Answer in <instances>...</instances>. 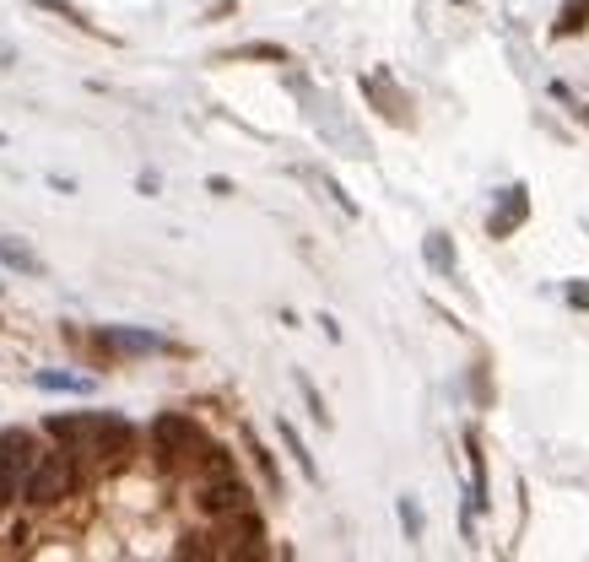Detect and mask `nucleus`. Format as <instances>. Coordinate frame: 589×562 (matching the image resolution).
<instances>
[{
    "label": "nucleus",
    "mask_w": 589,
    "mask_h": 562,
    "mask_svg": "<svg viewBox=\"0 0 589 562\" xmlns=\"http://www.w3.org/2000/svg\"><path fill=\"white\" fill-rule=\"evenodd\" d=\"M276 427H281V444H287V454H292V460H298V471L309 476V481H319V465H314L309 444H303V438H298V427H292V422H276Z\"/></svg>",
    "instance_id": "nucleus-11"
},
{
    "label": "nucleus",
    "mask_w": 589,
    "mask_h": 562,
    "mask_svg": "<svg viewBox=\"0 0 589 562\" xmlns=\"http://www.w3.org/2000/svg\"><path fill=\"white\" fill-rule=\"evenodd\" d=\"M525 217H530V190L525 184H508L503 190V206L492 211V238H508V233H519V227H525Z\"/></svg>",
    "instance_id": "nucleus-5"
},
{
    "label": "nucleus",
    "mask_w": 589,
    "mask_h": 562,
    "mask_svg": "<svg viewBox=\"0 0 589 562\" xmlns=\"http://www.w3.org/2000/svg\"><path fill=\"white\" fill-rule=\"evenodd\" d=\"M244 438H249V454H254V465H260L265 487H271V492H281V471H276V454L265 449V444H260V438H254V433H244Z\"/></svg>",
    "instance_id": "nucleus-14"
},
{
    "label": "nucleus",
    "mask_w": 589,
    "mask_h": 562,
    "mask_svg": "<svg viewBox=\"0 0 589 562\" xmlns=\"http://www.w3.org/2000/svg\"><path fill=\"white\" fill-rule=\"evenodd\" d=\"M87 427H92V411H87V417H49V438H60V444H82V438H87Z\"/></svg>",
    "instance_id": "nucleus-12"
},
{
    "label": "nucleus",
    "mask_w": 589,
    "mask_h": 562,
    "mask_svg": "<svg viewBox=\"0 0 589 562\" xmlns=\"http://www.w3.org/2000/svg\"><path fill=\"white\" fill-rule=\"evenodd\" d=\"M298 390H303V400H309V417H314L319 427H330V411H325V400H319V390L309 384V373H298Z\"/></svg>",
    "instance_id": "nucleus-16"
},
{
    "label": "nucleus",
    "mask_w": 589,
    "mask_h": 562,
    "mask_svg": "<svg viewBox=\"0 0 589 562\" xmlns=\"http://www.w3.org/2000/svg\"><path fill=\"white\" fill-rule=\"evenodd\" d=\"M76 476H82L76 471V449L60 444V449H49V454L33 460V471L22 476V498H28L33 508H55L76 492Z\"/></svg>",
    "instance_id": "nucleus-1"
},
{
    "label": "nucleus",
    "mask_w": 589,
    "mask_h": 562,
    "mask_svg": "<svg viewBox=\"0 0 589 562\" xmlns=\"http://www.w3.org/2000/svg\"><path fill=\"white\" fill-rule=\"evenodd\" d=\"M98 346H109V352H163V336H152V330H125V325H103L98 330Z\"/></svg>",
    "instance_id": "nucleus-6"
},
{
    "label": "nucleus",
    "mask_w": 589,
    "mask_h": 562,
    "mask_svg": "<svg viewBox=\"0 0 589 562\" xmlns=\"http://www.w3.org/2000/svg\"><path fill=\"white\" fill-rule=\"evenodd\" d=\"M0 265H11V271H22V276H44V260H38L28 244H17V238H0Z\"/></svg>",
    "instance_id": "nucleus-9"
},
{
    "label": "nucleus",
    "mask_w": 589,
    "mask_h": 562,
    "mask_svg": "<svg viewBox=\"0 0 589 562\" xmlns=\"http://www.w3.org/2000/svg\"><path fill=\"white\" fill-rule=\"evenodd\" d=\"M206 444L211 438L200 433V422L184 417V411H168V417L152 422V454H157V465H168V471L173 465H195Z\"/></svg>",
    "instance_id": "nucleus-2"
},
{
    "label": "nucleus",
    "mask_w": 589,
    "mask_h": 562,
    "mask_svg": "<svg viewBox=\"0 0 589 562\" xmlns=\"http://www.w3.org/2000/svg\"><path fill=\"white\" fill-rule=\"evenodd\" d=\"M11 65H17V49H11V44H0V71H11Z\"/></svg>",
    "instance_id": "nucleus-19"
},
{
    "label": "nucleus",
    "mask_w": 589,
    "mask_h": 562,
    "mask_svg": "<svg viewBox=\"0 0 589 562\" xmlns=\"http://www.w3.org/2000/svg\"><path fill=\"white\" fill-rule=\"evenodd\" d=\"M179 557H217V546H206V535H184Z\"/></svg>",
    "instance_id": "nucleus-18"
},
{
    "label": "nucleus",
    "mask_w": 589,
    "mask_h": 562,
    "mask_svg": "<svg viewBox=\"0 0 589 562\" xmlns=\"http://www.w3.org/2000/svg\"><path fill=\"white\" fill-rule=\"evenodd\" d=\"M400 525H406L411 541H422V508L411 503V498H400Z\"/></svg>",
    "instance_id": "nucleus-17"
},
{
    "label": "nucleus",
    "mask_w": 589,
    "mask_h": 562,
    "mask_svg": "<svg viewBox=\"0 0 589 562\" xmlns=\"http://www.w3.org/2000/svg\"><path fill=\"white\" fill-rule=\"evenodd\" d=\"M422 254H427V265H433L438 276H454V265H460V260H454V244H449L444 233H427L422 238Z\"/></svg>",
    "instance_id": "nucleus-10"
},
{
    "label": "nucleus",
    "mask_w": 589,
    "mask_h": 562,
    "mask_svg": "<svg viewBox=\"0 0 589 562\" xmlns=\"http://www.w3.org/2000/svg\"><path fill=\"white\" fill-rule=\"evenodd\" d=\"M28 6H38V11H55V17H65L71 28H82V33H98V28H92V17H87L82 6H71V0H28Z\"/></svg>",
    "instance_id": "nucleus-13"
},
{
    "label": "nucleus",
    "mask_w": 589,
    "mask_h": 562,
    "mask_svg": "<svg viewBox=\"0 0 589 562\" xmlns=\"http://www.w3.org/2000/svg\"><path fill=\"white\" fill-rule=\"evenodd\" d=\"M568 298H573V303H584V309H589V287H573Z\"/></svg>",
    "instance_id": "nucleus-20"
},
{
    "label": "nucleus",
    "mask_w": 589,
    "mask_h": 562,
    "mask_svg": "<svg viewBox=\"0 0 589 562\" xmlns=\"http://www.w3.org/2000/svg\"><path fill=\"white\" fill-rule=\"evenodd\" d=\"M200 508H206L211 519H227V514H238V508H254V492L238 481V471H227V476H206L200 481Z\"/></svg>",
    "instance_id": "nucleus-4"
},
{
    "label": "nucleus",
    "mask_w": 589,
    "mask_h": 562,
    "mask_svg": "<svg viewBox=\"0 0 589 562\" xmlns=\"http://www.w3.org/2000/svg\"><path fill=\"white\" fill-rule=\"evenodd\" d=\"M82 444H87V449H76V454H92L103 471H114V465H125L130 454H136V427L119 417V411H98Z\"/></svg>",
    "instance_id": "nucleus-3"
},
{
    "label": "nucleus",
    "mask_w": 589,
    "mask_h": 562,
    "mask_svg": "<svg viewBox=\"0 0 589 562\" xmlns=\"http://www.w3.org/2000/svg\"><path fill=\"white\" fill-rule=\"evenodd\" d=\"M33 384H38V390H55V395H92V390H98L92 379H82V373H55V368L33 373Z\"/></svg>",
    "instance_id": "nucleus-8"
},
{
    "label": "nucleus",
    "mask_w": 589,
    "mask_h": 562,
    "mask_svg": "<svg viewBox=\"0 0 589 562\" xmlns=\"http://www.w3.org/2000/svg\"><path fill=\"white\" fill-rule=\"evenodd\" d=\"M584 22H589V0H568V6H562V17H557V38H568V33H579L584 28Z\"/></svg>",
    "instance_id": "nucleus-15"
},
{
    "label": "nucleus",
    "mask_w": 589,
    "mask_h": 562,
    "mask_svg": "<svg viewBox=\"0 0 589 562\" xmlns=\"http://www.w3.org/2000/svg\"><path fill=\"white\" fill-rule=\"evenodd\" d=\"M465 454H471V508H487V454L476 427H465Z\"/></svg>",
    "instance_id": "nucleus-7"
}]
</instances>
